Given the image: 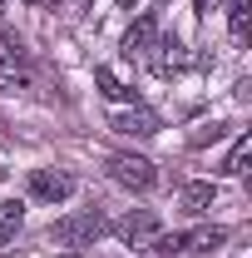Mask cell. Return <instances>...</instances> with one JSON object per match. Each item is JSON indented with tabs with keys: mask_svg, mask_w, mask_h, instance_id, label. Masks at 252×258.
Listing matches in <instances>:
<instances>
[{
	"mask_svg": "<svg viewBox=\"0 0 252 258\" xmlns=\"http://www.w3.org/2000/svg\"><path fill=\"white\" fill-rule=\"evenodd\" d=\"M104 228L109 224H104L99 209H79V214H69L60 224H50V243H60V248H89Z\"/></svg>",
	"mask_w": 252,
	"mask_h": 258,
	"instance_id": "1",
	"label": "cell"
},
{
	"mask_svg": "<svg viewBox=\"0 0 252 258\" xmlns=\"http://www.w3.org/2000/svg\"><path fill=\"white\" fill-rule=\"evenodd\" d=\"M109 179L119 189H129V194H149L158 184V169L149 159H139V154H114L109 159Z\"/></svg>",
	"mask_w": 252,
	"mask_h": 258,
	"instance_id": "2",
	"label": "cell"
},
{
	"mask_svg": "<svg viewBox=\"0 0 252 258\" xmlns=\"http://www.w3.org/2000/svg\"><path fill=\"white\" fill-rule=\"evenodd\" d=\"M154 243H158V253H213V248L227 243V228L203 224V228H193V233H173V238H163V233H158Z\"/></svg>",
	"mask_w": 252,
	"mask_h": 258,
	"instance_id": "3",
	"label": "cell"
},
{
	"mask_svg": "<svg viewBox=\"0 0 252 258\" xmlns=\"http://www.w3.org/2000/svg\"><path fill=\"white\" fill-rule=\"evenodd\" d=\"M69 194H74V174H64V169H30V199L64 204Z\"/></svg>",
	"mask_w": 252,
	"mask_h": 258,
	"instance_id": "4",
	"label": "cell"
},
{
	"mask_svg": "<svg viewBox=\"0 0 252 258\" xmlns=\"http://www.w3.org/2000/svg\"><path fill=\"white\" fill-rule=\"evenodd\" d=\"M149 70H154L158 80H173V75L188 70V50H183L178 40H154V45H149Z\"/></svg>",
	"mask_w": 252,
	"mask_h": 258,
	"instance_id": "5",
	"label": "cell"
},
{
	"mask_svg": "<svg viewBox=\"0 0 252 258\" xmlns=\"http://www.w3.org/2000/svg\"><path fill=\"white\" fill-rule=\"evenodd\" d=\"M0 85L5 90H30V60L10 40H0Z\"/></svg>",
	"mask_w": 252,
	"mask_h": 258,
	"instance_id": "6",
	"label": "cell"
},
{
	"mask_svg": "<svg viewBox=\"0 0 252 258\" xmlns=\"http://www.w3.org/2000/svg\"><path fill=\"white\" fill-rule=\"evenodd\" d=\"M114 233L124 238L129 248H144V243H154V238L163 233V228H158V214H149V209H139V214H129V219H119V224H114Z\"/></svg>",
	"mask_w": 252,
	"mask_h": 258,
	"instance_id": "7",
	"label": "cell"
},
{
	"mask_svg": "<svg viewBox=\"0 0 252 258\" xmlns=\"http://www.w3.org/2000/svg\"><path fill=\"white\" fill-rule=\"evenodd\" d=\"M158 40V15L154 10H144L134 25H129V35H124V55L134 60V55H149V45Z\"/></svg>",
	"mask_w": 252,
	"mask_h": 258,
	"instance_id": "8",
	"label": "cell"
},
{
	"mask_svg": "<svg viewBox=\"0 0 252 258\" xmlns=\"http://www.w3.org/2000/svg\"><path fill=\"white\" fill-rule=\"evenodd\" d=\"M109 129L114 134H134V139H149V134H158V119L149 109H119V114H109Z\"/></svg>",
	"mask_w": 252,
	"mask_h": 258,
	"instance_id": "9",
	"label": "cell"
},
{
	"mask_svg": "<svg viewBox=\"0 0 252 258\" xmlns=\"http://www.w3.org/2000/svg\"><path fill=\"white\" fill-rule=\"evenodd\" d=\"M213 199H218V189H213V184H183L178 209H183V214H203V209H213Z\"/></svg>",
	"mask_w": 252,
	"mask_h": 258,
	"instance_id": "10",
	"label": "cell"
},
{
	"mask_svg": "<svg viewBox=\"0 0 252 258\" xmlns=\"http://www.w3.org/2000/svg\"><path fill=\"white\" fill-rule=\"evenodd\" d=\"M20 224H25V204L20 199H0V248L20 233Z\"/></svg>",
	"mask_w": 252,
	"mask_h": 258,
	"instance_id": "11",
	"label": "cell"
},
{
	"mask_svg": "<svg viewBox=\"0 0 252 258\" xmlns=\"http://www.w3.org/2000/svg\"><path fill=\"white\" fill-rule=\"evenodd\" d=\"M247 159H252V134H237V144L227 149V159H222V174H247Z\"/></svg>",
	"mask_w": 252,
	"mask_h": 258,
	"instance_id": "12",
	"label": "cell"
},
{
	"mask_svg": "<svg viewBox=\"0 0 252 258\" xmlns=\"http://www.w3.org/2000/svg\"><path fill=\"white\" fill-rule=\"evenodd\" d=\"M94 85H99V95H104V99H134V90H129L114 70H104V64L94 70Z\"/></svg>",
	"mask_w": 252,
	"mask_h": 258,
	"instance_id": "13",
	"label": "cell"
},
{
	"mask_svg": "<svg viewBox=\"0 0 252 258\" xmlns=\"http://www.w3.org/2000/svg\"><path fill=\"white\" fill-rule=\"evenodd\" d=\"M227 10H232V40L247 45V35H252V0H232Z\"/></svg>",
	"mask_w": 252,
	"mask_h": 258,
	"instance_id": "14",
	"label": "cell"
},
{
	"mask_svg": "<svg viewBox=\"0 0 252 258\" xmlns=\"http://www.w3.org/2000/svg\"><path fill=\"white\" fill-rule=\"evenodd\" d=\"M222 134H227V124H198V129H193V139H188V144H193V149H203V144H218Z\"/></svg>",
	"mask_w": 252,
	"mask_h": 258,
	"instance_id": "15",
	"label": "cell"
},
{
	"mask_svg": "<svg viewBox=\"0 0 252 258\" xmlns=\"http://www.w3.org/2000/svg\"><path fill=\"white\" fill-rule=\"evenodd\" d=\"M193 10H198V15H208V10H213V0H193Z\"/></svg>",
	"mask_w": 252,
	"mask_h": 258,
	"instance_id": "16",
	"label": "cell"
},
{
	"mask_svg": "<svg viewBox=\"0 0 252 258\" xmlns=\"http://www.w3.org/2000/svg\"><path fill=\"white\" fill-rule=\"evenodd\" d=\"M119 5H124V10H134V5H139V0H119Z\"/></svg>",
	"mask_w": 252,
	"mask_h": 258,
	"instance_id": "17",
	"label": "cell"
},
{
	"mask_svg": "<svg viewBox=\"0 0 252 258\" xmlns=\"http://www.w3.org/2000/svg\"><path fill=\"white\" fill-rule=\"evenodd\" d=\"M25 5H40V0H25Z\"/></svg>",
	"mask_w": 252,
	"mask_h": 258,
	"instance_id": "18",
	"label": "cell"
},
{
	"mask_svg": "<svg viewBox=\"0 0 252 258\" xmlns=\"http://www.w3.org/2000/svg\"><path fill=\"white\" fill-rule=\"evenodd\" d=\"M64 258H79V253H64Z\"/></svg>",
	"mask_w": 252,
	"mask_h": 258,
	"instance_id": "19",
	"label": "cell"
},
{
	"mask_svg": "<svg viewBox=\"0 0 252 258\" xmlns=\"http://www.w3.org/2000/svg\"><path fill=\"white\" fill-rule=\"evenodd\" d=\"M222 5H232V0H222Z\"/></svg>",
	"mask_w": 252,
	"mask_h": 258,
	"instance_id": "20",
	"label": "cell"
},
{
	"mask_svg": "<svg viewBox=\"0 0 252 258\" xmlns=\"http://www.w3.org/2000/svg\"><path fill=\"white\" fill-rule=\"evenodd\" d=\"M0 5H5V0H0Z\"/></svg>",
	"mask_w": 252,
	"mask_h": 258,
	"instance_id": "21",
	"label": "cell"
}]
</instances>
